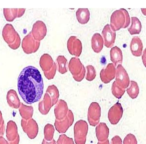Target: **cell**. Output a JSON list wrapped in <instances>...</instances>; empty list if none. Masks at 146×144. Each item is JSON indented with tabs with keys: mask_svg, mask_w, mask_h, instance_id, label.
<instances>
[{
	"mask_svg": "<svg viewBox=\"0 0 146 144\" xmlns=\"http://www.w3.org/2000/svg\"><path fill=\"white\" fill-rule=\"evenodd\" d=\"M18 90L27 104L32 105L40 101L43 94L44 83L37 68L29 66L23 68L18 79Z\"/></svg>",
	"mask_w": 146,
	"mask_h": 144,
	"instance_id": "obj_1",
	"label": "cell"
},
{
	"mask_svg": "<svg viewBox=\"0 0 146 144\" xmlns=\"http://www.w3.org/2000/svg\"><path fill=\"white\" fill-rule=\"evenodd\" d=\"M131 18L126 9H121L113 12L111 17L110 26L113 31L126 28L129 25Z\"/></svg>",
	"mask_w": 146,
	"mask_h": 144,
	"instance_id": "obj_2",
	"label": "cell"
},
{
	"mask_svg": "<svg viewBox=\"0 0 146 144\" xmlns=\"http://www.w3.org/2000/svg\"><path fill=\"white\" fill-rule=\"evenodd\" d=\"M2 36L11 49L16 50L19 48L21 43V39L19 34L12 24L7 23L3 27Z\"/></svg>",
	"mask_w": 146,
	"mask_h": 144,
	"instance_id": "obj_3",
	"label": "cell"
},
{
	"mask_svg": "<svg viewBox=\"0 0 146 144\" xmlns=\"http://www.w3.org/2000/svg\"><path fill=\"white\" fill-rule=\"evenodd\" d=\"M40 65L45 77L48 80L53 79L56 73L57 66L50 55L48 53L42 55Z\"/></svg>",
	"mask_w": 146,
	"mask_h": 144,
	"instance_id": "obj_4",
	"label": "cell"
},
{
	"mask_svg": "<svg viewBox=\"0 0 146 144\" xmlns=\"http://www.w3.org/2000/svg\"><path fill=\"white\" fill-rule=\"evenodd\" d=\"M68 68L75 81L80 82L84 78L86 70L80 59L72 57L68 64Z\"/></svg>",
	"mask_w": 146,
	"mask_h": 144,
	"instance_id": "obj_5",
	"label": "cell"
},
{
	"mask_svg": "<svg viewBox=\"0 0 146 144\" xmlns=\"http://www.w3.org/2000/svg\"><path fill=\"white\" fill-rule=\"evenodd\" d=\"M74 138L76 144H85L88 132V125L86 121L80 120L75 123Z\"/></svg>",
	"mask_w": 146,
	"mask_h": 144,
	"instance_id": "obj_6",
	"label": "cell"
},
{
	"mask_svg": "<svg viewBox=\"0 0 146 144\" xmlns=\"http://www.w3.org/2000/svg\"><path fill=\"white\" fill-rule=\"evenodd\" d=\"M40 43V41H36L33 38L31 32H30L23 40L22 49L27 54L33 53L38 50Z\"/></svg>",
	"mask_w": 146,
	"mask_h": 144,
	"instance_id": "obj_7",
	"label": "cell"
},
{
	"mask_svg": "<svg viewBox=\"0 0 146 144\" xmlns=\"http://www.w3.org/2000/svg\"><path fill=\"white\" fill-rule=\"evenodd\" d=\"M21 126L23 132L31 139H35L38 134V126L36 121L32 118L26 120H21Z\"/></svg>",
	"mask_w": 146,
	"mask_h": 144,
	"instance_id": "obj_8",
	"label": "cell"
},
{
	"mask_svg": "<svg viewBox=\"0 0 146 144\" xmlns=\"http://www.w3.org/2000/svg\"><path fill=\"white\" fill-rule=\"evenodd\" d=\"M101 108L98 103L93 102L90 105L88 112V120L91 126L95 127L100 123Z\"/></svg>",
	"mask_w": 146,
	"mask_h": 144,
	"instance_id": "obj_9",
	"label": "cell"
},
{
	"mask_svg": "<svg viewBox=\"0 0 146 144\" xmlns=\"http://www.w3.org/2000/svg\"><path fill=\"white\" fill-rule=\"evenodd\" d=\"M74 121V116L72 111L69 110L66 116L61 120L56 119L55 121V129L60 133L66 132L68 129L73 125Z\"/></svg>",
	"mask_w": 146,
	"mask_h": 144,
	"instance_id": "obj_10",
	"label": "cell"
},
{
	"mask_svg": "<svg viewBox=\"0 0 146 144\" xmlns=\"http://www.w3.org/2000/svg\"><path fill=\"white\" fill-rule=\"evenodd\" d=\"M115 82L118 86L126 89L129 86V78L127 72L121 64L116 67Z\"/></svg>",
	"mask_w": 146,
	"mask_h": 144,
	"instance_id": "obj_11",
	"label": "cell"
},
{
	"mask_svg": "<svg viewBox=\"0 0 146 144\" xmlns=\"http://www.w3.org/2000/svg\"><path fill=\"white\" fill-rule=\"evenodd\" d=\"M123 114V108L121 103H117L110 109L108 112V119L111 124L116 125L119 122Z\"/></svg>",
	"mask_w": 146,
	"mask_h": 144,
	"instance_id": "obj_12",
	"label": "cell"
},
{
	"mask_svg": "<svg viewBox=\"0 0 146 144\" xmlns=\"http://www.w3.org/2000/svg\"><path fill=\"white\" fill-rule=\"evenodd\" d=\"M67 49L69 53L76 57H80L82 51L81 41L75 36H71L67 41Z\"/></svg>",
	"mask_w": 146,
	"mask_h": 144,
	"instance_id": "obj_13",
	"label": "cell"
},
{
	"mask_svg": "<svg viewBox=\"0 0 146 144\" xmlns=\"http://www.w3.org/2000/svg\"><path fill=\"white\" fill-rule=\"evenodd\" d=\"M31 32L33 38L36 40L40 41L46 36V26L43 22L38 20L33 25Z\"/></svg>",
	"mask_w": 146,
	"mask_h": 144,
	"instance_id": "obj_14",
	"label": "cell"
},
{
	"mask_svg": "<svg viewBox=\"0 0 146 144\" xmlns=\"http://www.w3.org/2000/svg\"><path fill=\"white\" fill-rule=\"evenodd\" d=\"M116 76V68L113 64H108L106 68L102 69L100 73L101 81L104 84H108L115 79Z\"/></svg>",
	"mask_w": 146,
	"mask_h": 144,
	"instance_id": "obj_15",
	"label": "cell"
},
{
	"mask_svg": "<svg viewBox=\"0 0 146 144\" xmlns=\"http://www.w3.org/2000/svg\"><path fill=\"white\" fill-rule=\"evenodd\" d=\"M104 45L107 48H111L115 44L116 38V33L113 31L110 25L107 24L103 28L102 32Z\"/></svg>",
	"mask_w": 146,
	"mask_h": 144,
	"instance_id": "obj_16",
	"label": "cell"
},
{
	"mask_svg": "<svg viewBox=\"0 0 146 144\" xmlns=\"http://www.w3.org/2000/svg\"><path fill=\"white\" fill-rule=\"evenodd\" d=\"M68 111L69 109L66 102L63 99L58 100L54 109L56 119L61 120L64 119L66 116Z\"/></svg>",
	"mask_w": 146,
	"mask_h": 144,
	"instance_id": "obj_17",
	"label": "cell"
},
{
	"mask_svg": "<svg viewBox=\"0 0 146 144\" xmlns=\"http://www.w3.org/2000/svg\"><path fill=\"white\" fill-rule=\"evenodd\" d=\"M96 133L97 139L100 142L108 140L109 135V129L105 123H99L96 128Z\"/></svg>",
	"mask_w": 146,
	"mask_h": 144,
	"instance_id": "obj_18",
	"label": "cell"
},
{
	"mask_svg": "<svg viewBox=\"0 0 146 144\" xmlns=\"http://www.w3.org/2000/svg\"><path fill=\"white\" fill-rule=\"evenodd\" d=\"M25 9H3V15L7 21L13 22L15 18H20L25 14Z\"/></svg>",
	"mask_w": 146,
	"mask_h": 144,
	"instance_id": "obj_19",
	"label": "cell"
},
{
	"mask_svg": "<svg viewBox=\"0 0 146 144\" xmlns=\"http://www.w3.org/2000/svg\"><path fill=\"white\" fill-rule=\"evenodd\" d=\"M143 45L141 39L138 37H133L130 44V49L133 55L140 57L143 51Z\"/></svg>",
	"mask_w": 146,
	"mask_h": 144,
	"instance_id": "obj_20",
	"label": "cell"
},
{
	"mask_svg": "<svg viewBox=\"0 0 146 144\" xmlns=\"http://www.w3.org/2000/svg\"><path fill=\"white\" fill-rule=\"evenodd\" d=\"M53 106L52 101L50 95L48 93H45L43 99L38 103V110L40 113L43 115L47 114Z\"/></svg>",
	"mask_w": 146,
	"mask_h": 144,
	"instance_id": "obj_21",
	"label": "cell"
},
{
	"mask_svg": "<svg viewBox=\"0 0 146 144\" xmlns=\"http://www.w3.org/2000/svg\"><path fill=\"white\" fill-rule=\"evenodd\" d=\"M7 102L10 107L15 109L20 108L21 103L16 91L13 89L9 90L7 93Z\"/></svg>",
	"mask_w": 146,
	"mask_h": 144,
	"instance_id": "obj_22",
	"label": "cell"
},
{
	"mask_svg": "<svg viewBox=\"0 0 146 144\" xmlns=\"http://www.w3.org/2000/svg\"><path fill=\"white\" fill-rule=\"evenodd\" d=\"M18 135V127L16 123L13 120L9 121L6 130V136L7 140L9 142L13 141Z\"/></svg>",
	"mask_w": 146,
	"mask_h": 144,
	"instance_id": "obj_23",
	"label": "cell"
},
{
	"mask_svg": "<svg viewBox=\"0 0 146 144\" xmlns=\"http://www.w3.org/2000/svg\"><path fill=\"white\" fill-rule=\"evenodd\" d=\"M111 60L116 66L121 64L123 61V55L121 49L117 46L113 47L110 50Z\"/></svg>",
	"mask_w": 146,
	"mask_h": 144,
	"instance_id": "obj_24",
	"label": "cell"
},
{
	"mask_svg": "<svg viewBox=\"0 0 146 144\" xmlns=\"http://www.w3.org/2000/svg\"><path fill=\"white\" fill-rule=\"evenodd\" d=\"M104 45V40L102 36L99 33H96L92 38V48L96 53H99L102 51Z\"/></svg>",
	"mask_w": 146,
	"mask_h": 144,
	"instance_id": "obj_25",
	"label": "cell"
},
{
	"mask_svg": "<svg viewBox=\"0 0 146 144\" xmlns=\"http://www.w3.org/2000/svg\"><path fill=\"white\" fill-rule=\"evenodd\" d=\"M90 12L88 9H79L76 12V18L79 23L85 24L90 20Z\"/></svg>",
	"mask_w": 146,
	"mask_h": 144,
	"instance_id": "obj_26",
	"label": "cell"
},
{
	"mask_svg": "<svg viewBox=\"0 0 146 144\" xmlns=\"http://www.w3.org/2000/svg\"><path fill=\"white\" fill-rule=\"evenodd\" d=\"M19 112L22 119L26 120L32 118L33 115L34 109L32 106H27L21 103L19 108Z\"/></svg>",
	"mask_w": 146,
	"mask_h": 144,
	"instance_id": "obj_27",
	"label": "cell"
},
{
	"mask_svg": "<svg viewBox=\"0 0 146 144\" xmlns=\"http://www.w3.org/2000/svg\"><path fill=\"white\" fill-rule=\"evenodd\" d=\"M142 24L139 20L136 17H131V24L128 29L131 35L139 34L141 31Z\"/></svg>",
	"mask_w": 146,
	"mask_h": 144,
	"instance_id": "obj_28",
	"label": "cell"
},
{
	"mask_svg": "<svg viewBox=\"0 0 146 144\" xmlns=\"http://www.w3.org/2000/svg\"><path fill=\"white\" fill-rule=\"evenodd\" d=\"M46 93L49 95L52 101L53 106L56 105L58 101V98L60 97L59 91L58 88L55 85H51L48 86L47 88Z\"/></svg>",
	"mask_w": 146,
	"mask_h": 144,
	"instance_id": "obj_29",
	"label": "cell"
},
{
	"mask_svg": "<svg viewBox=\"0 0 146 144\" xmlns=\"http://www.w3.org/2000/svg\"><path fill=\"white\" fill-rule=\"evenodd\" d=\"M126 90L129 97L132 99H136L139 93V87L137 83L134 81L130 82V86Z\"/></svg>",
	"mask_w": 146,
	"mask_h": 144,
	"instance_id": "obj_30",
	"label": "cell"
},
{
	"mask_svg": "<svg viewBox=\"0 0 146 144\" xmlns=\"http://www.w3.org/2000/svg\"><path fill=\"white\" fill-rule=\"evenodd\" d=\"M56 61L58 63V71L60 74H64L67 72V59L63 55H59L56 58Z\"/></svg>",
	"mask_w": 146,
	"mask_h": 144,
	"instance_id": "obj_31",
	"label": "cell"
},
{
	"mask_svg": "<svg viewBox=\"0 0 146 144\" xmlns=\"http://www.w3.org/2000/svg\"><path fill=\"white\" fill-rule=\"evenodd\" d=\"M54 133L55 128L53 125L51 124H47L44 128V139L47 141H52L53 139Z\"/></svg>",
	"mask_w": 146,
	"mask_h": 144,
	"instance_id": "obj_32",
	"label": "cell"
},
{
	"mask_svg": "<svg viewBox=\"0 0 146 144\" xmlns=\"http://www.w3.org/2000/svg\"><path fill=\"white\" fill-rule=\"evenodd\" d=\"M126 91L125 89H123L117 85L115 81L113 82L111 86V92L115 97L118 99H121Z\"/></svg>",
	"mask_w": 146,
	"mask_h": 144,
	"instance_id": "obj_33",
	"label": "cell"
},
{
	"mask_svg": "<svg viewBox=\"0 0 146 144\" xmlns=\"http://www.w3.org/2000/svg\"><path fill=\"white\" fill-rule=\"evenodd\" d=\"M87 73L86 74V79L87 81H92L95 79L96 77V72L94 66L92 65H88L86 66Z\"/></svg>",
	"mask_w": 146,
	"mask_h": 144,
	"instance_id": "obj_34",
	"label": "cell"
},
{
	"mask_svg": "<svg viewBox=\"0 0 146 144\" xmlns=\"http://www.w3.org/2000/svg\"><path fill=\"white\" fill-rule=\"evenodd\" d=\"M56 144H75L73 138L69 137L65 134H62L59 136Z\"/></svg>",
	"mask_w": 146,
	"mask_h": 144,
	"instance_id": "obj_35",
	"label": "cell"
},
{
	"mask_svg": "<svg viewBox=\"0 0 146 144\" xmlns=\"http://www.w3.org/2000/svg\"><path fill=\"white\" fill-rule=\"evenodd\" d=\"M123 144H137V141L133 134H127L124 139Z\"/></svg>",
	"mask_w": 146,
	"mask_h": 144,
	"instance_id": "obj_36",
	"label": "cell"
},
{
	"mask_svg": "<svg viewBox=\"0 0 146 144\" xmlns=\"http://www.w3.org/2000/svg\"><path fill=\"white\" fill-rule=\"evenodd\" d=\"M111 144H122V140L118 135H115L111 139Z\"/></svg>",
	"mask_w": 146,
	"mask_h": 144,
	"instance_id": "obj_37",
	"label": "cell"
},
{
	"mask_svg": "<svg viewBox=\"0 0 146 144\" xmlns=\"http://www.w3.org/2000/svg\"><path fill=\"white\" fill-rule=\"evenodd\" d=\"M5 132V122L4 120L3 121L2 123V124L0 126V136L4 135Z\"/></svg>",
	"mask_w": 146,
	"mask_h": 144,
	"instance_id": "obj_38",
	"label": "cell"
},
{
	"mask_svg": "<svg viewBox=\"0 0 146 144\" xmlns=\"http://www.w3.org/2000/svg\"><path fill=\"white\" fill-rule=\"evenodd\" d=\"M142 59L143 64L146 68V48L143 51V54L142 55Z\"/></svg>",
	"mask_w": 146,
	"mask_h": 144,
	"instance_id": "obj_39",
	"label": "cell"
},
{
	"mask_svg": "<svg viewBox=\"0 0 146 144\" xmlns=\"http://www.w3.org/2000/svg\"><path fill=\"white\" fill-rule=\"evenodd\" d=\"M19 142H20V136H19V135L17 136V137L13 141L9 142V144H19Z\"/></svg>",
	"mask_w": 146,
	"mask_h": 144,
	"instance_id": "obj_40",
	"label": "cell"
},
{
	"mask_svg": "<svg viewBox=\"0 0 146 144\" xmlns=\"http://www.w3.org/2000/svg\"><path fill=\"white\" fill-rule=\"evenodd\" d=\"M42 144H56V141L54 139H53L52 141H47L44 139L42 142Z\"/></svg>",
	"mask_w": 146,
	"mask_h": 144,
	"instance_id": "obj_41",
	"label": "cell"
},
{
	"mask_svg": "<svg viewBox=\"0 0 146 144\" xmlns=\"http://www.w3.org/2000/svg\"><path fill=\"white\" fill-rule=\"evenodd\" d=\"M0 144H9V142L3 137V136H0Z\"/></svg>",
	"mask_w": 146,
	"mask_h": 144,
	"instance_id": "obj_42",
	"label": "cell"
},
{
	"mask_svg": "<svg viewBox=\"0 0 146 144\" xmlns=\"http://www.w3.org/2000/svg\"><path fill=\"white\" fill-rule=\"evenodd\" d=\"M98 144H110L109 141V140H107L106 141H103V142H100L98 141Z\"/></svg>",
	"mask_w": 146,
	"mask_h": 144,
	"instance_id": "obj_43",
	"label": "cell"
},
{
	"mask_svg": "<svg viewBox=\"0 0 146 144\" xmlns=\"http://www.w3.org/2000/svg\"><path fill=\"white\" fill-rule=\"evenodd\" d=\"M3 115H2V112L0 110V126L2 124V122L3 121Z\"/></svg>",
	"mask_w": 146,
	"mask_h": 144,
	"instance_id": "obj_44",
	"label": "cell"
},
{
	"mask_svg": "<svg viewBox=\"0 0 146 144\" xmlns=\"http://www.w3.org/2000/svg\"><path fill=\"white\" fill-rule=\"evenodd\" d=\"M141 11L144 15L146 16V9H141Z\"/></svg>",
	"mask_w": 146,
	"mask_h": 144,
	"instance_id": "obj_45",
	"label": "cell"
}]
</instances>
